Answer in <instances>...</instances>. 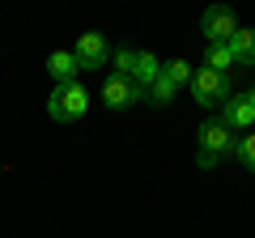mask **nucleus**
<instances>
[{
    "label": "nucleus",
    "instance_id": "f257e3e1",
    "mask_svg": "<svg viewBox=\"0 0 255 238\" xmlns=\"http://www.w3.org/2000/svg\"><path fill=\"white\" fill-rule=\"evenodd\" d=\"M196 145H200V153H196L200 170H213L226 153H234V149H238V140H234V132H230L221 119H204L200 132H196Z\"/></svg>",
    "mask_w": 255,
    "mask_h": 238
},
{
    "label": "nucleus",
    "instance_id": "f03ea898",
    "mask_svg": "<svg viewBox=\"0 0 255 238\" xmlns=\"http://www.w3.org/2000/svg\"><path fill=\"white\" fill-rule=\"evenodd\" d=\"M90 111V90L81 81H68V85H55L51 98H47V115L55 123H77V119Z\"/></svg>",
    "mask_w": 255,
    "mask_h": 238
},
{
    "label": "nucleus",
    "instance_id": "7ed1b4c3",
    "mask_svg": "<svg viewBox=\"0 0 255 238\" xmlns=\"http://www.w3.org/2000/svg\"><path fill=\"white\" fill-rule=\"evenodd\" d=\"M191 98L200 102V107H221V102L230 98V77L226 73H213V68H196V73H191Z\"/></svg>",
    "mask_w": 255,
    "mask_h": 238
},
{
    "label": "nucleus",
    "instance_id": "20e7f679",
    "mask_svg": "<svg viewBox=\"0 0 255 238\" xmlns=\"http://www.w3.org/2000/svg\"><path fill=\"white\" fill-rule=\"evenodd\" d=\"M200 34L209 38V47H226L230 38L238 34L234 13H230L226 4H213V9H204V17H200Z\"/></svg>",
    "mask_w": 255,
    "mask_h": 238
},
{
    "label": "nucleus",
    "instance_id": "39448f33",
    "mask_svg": "<svg viewBox=\"0 0 255 238\" xmlns=\"http://www.w3.org/2000/svg\"><path fill=\"white\" fill-rule=\"evenodd\" d=\"M145 98V94L136 90V81H128V77L111 73L107 81H102V102H107L111 111H128V107H136V102Z\"/></svg>",
    "mask_w": 255,
    "mask_h": 238
},
{
    "label": "nucleus",
    "instance_id": "423d86ee",
    "mask_svg": "<svg viewBox=\"0 0 255 238\" xmlns=\"http://www.w3.org/2000/svg\"><path fill=\"white\" fill-rule=\"evenodd\" d=\"M221 123H226L230 132H251L255 128V107H251V98L247 94H230L226 102H221Z\"/></svg>",
    "mask_w": 255,
    "mask_h": 238
},
{
    "label": "nucleus",
    "instance_id": "0eeeda50",
    "mask_svg": "<svg viewBox=\"0 0 255 238\" xmlns=\"http://www.w3.org/2000/svg\"><path fill=\"white\" fill-rule=\"evenodd\" d=\"M73 55H77V64H81V68H102V64H107V60H111L107 34H98V30H85V34L77 38Z\"/></svg>",
    "mask_w": 255,
    "mask_h": 238
},
{
    "label": "nucleus",
    "instance_id": "6e6552de",
    "mask_svg": "<svg viewBox=\"0 0 255 238\" xmlns=\"http://www.w3.org/2000/svg\"><path fill=\"white\" fill-rule=\"evenodd\" d=\"M47 73L55 77V85H68V81H77L81 64H77L73 51H51V55H47Z\"/></svg>",
    "mask_w": 255,
    "mask_h": 238
},
{
    "label": "nucleus",
    "instance_id": "1a4fd4ad",
    "mask_svg": "<svg viewBox=\"0 0 255 238\" xmlns=\"http://www.w3.org/2000/svg\"><path fill=\"white\" fill-rule=\"evenodd\" d=\"M162 77V60H157L153 51H136V73H132V81H136L140 94H149V85Z\"/></svg>",
    "mask_w": 255,
    "mask_h": 238
},
{
    "label": "nucleus",
    "instance_id": "9d476101",
    "mask_svg": "<svg viewBox=\"0 0 255 238\" xmlns=\"http://www.w3.org/2000/svg\"><path fill=\"white\" fill-rule=\"evenodd\" d=\"M230 55H234V64L255 68V30H238V34L230 38Z\"/></svg>",
    "mask_w": 255,
    "mask_h": 238
},
{
    "label": "nucleus",
    "instance_id": "9b49d317",
    "mask_svg": "<svg viewBox=\"0 0 255 238\" xmlns=\"http://www.w3.org/2000/svg\"><path fill=\"white\" fill-rule=\"evenodd\" d=\"M174 90H179V85H174V81H170V77H166V73H162V77H157V81H153V85H149V107H166V102H170V98H174Z\"/></svg>",
    "mask_w": 255,
    "mask_h": 238
},
{
    "label": "nucleus",
    "instance_id": "f8f14e48",
    "mask_svg": "<svg viewBox=\"0 0 255 238\" xmlns=\"http://www.w3.org/2000/svg\"><path fill=\"white\" fill-rule=\"evenodd\" d=\"M230 64H234V55H230V43H226V47H209V51H204V68H213V73H226Z\"/></svg>",
    "mask_w": 255,
    "mask_h": 238
},
{
    "label": "nucleus",
    "instance_id": "ddd939ff",
    "mask_svg": "<svg viewBox=\"0 0 255 238\" xmlns=\"http://www.w3.org/2000/svg\"><path fill=\"white\" fill-rule=\"evenodd\" d=\"M115 73L132 81V73H136V47H119L115 51Z\"/></svg>",
    "mask_w": 255,
    "mask_h": 238
},
{
    "label": "nucleus",
    "instance_id": "4468645a",
    "mask_svg": "<svg viewBox=\"0 0 255 238\" xmlns=\"http://www.w3.org/2000/svg\"><path fill=\"white\" fill-rule=\"evenodd\" d=\"M162 73L170 77L174 85H191V64L187 60H170V64H162Z\"/></svg>",
    "mask_w": 255,
    "mask_h": 238
},
{
    "label": "nucleus",
    "instance_id": "2eb2a0df",
    "mask_svg": "<svg viewBox=\"0 0 255 238\" xmlns=\"http://www.w3.org/2000/svg\"><path fill=\"white\" fill-rule=\"evenodd\" d=\"M234 153H238V162H243L247 170L255 174V132H247V136L238 140V149H234Z\"/></svg>",
    "mask_w": 255,
    "mask_h": 238
},
{
    "label": "nucleus",
    "instance_id": "dca6fc26",
    "mask_svg": "<svg viewBox=\"0 0 255 238\" xmlns=\"http://www.w3.org/2000/svg\"><path fill=\"white\" fill-rule=\"evenodd\" d=\"M247 98H251V107H255V90H247Z\"/></svg>",
    "mask_w": 255,
    "mask_h": 238
},
{
    "label": "nucleus",
    "instance_id": "f3484780",
    "mask_svg": "<svg viewBox=\"0 0 255 238\" xmlns=\"http://www.w3.org/2000/svg\"><path fill=\"white\" fill-rule=\"evenodd\" d=\"M0 170H4V166H0Z\"/></svg>",
    "mask_w": 255,
    "mask_h": 238
}]
</instances>
